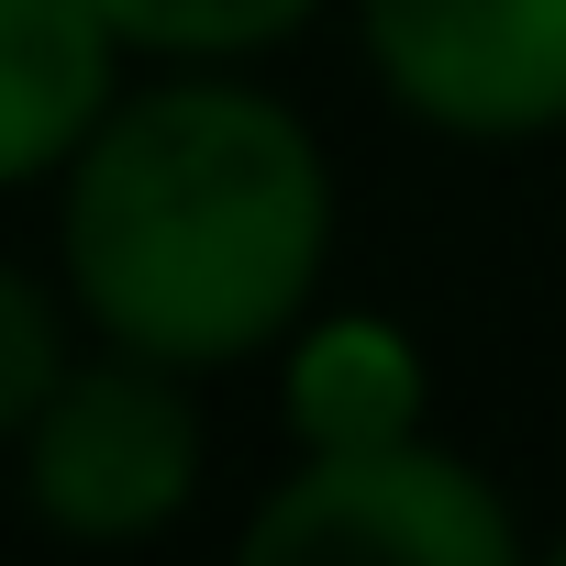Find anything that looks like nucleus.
Here are the masks:
<instances>
[{"label": "nucleus", "instance_id": "1", "mask_svg": "<svg viewBox=\"0 0 566 566\" xmlns=\"http://www.w3.org/2000/svg\"><path fill=\"white\" fill-rule=\"evenodd\" d=\"M67 301L101 345L156 367H233L301 334L334 255V167L290 101L244 78H167L67 156Z\"/></svg>", "mask_w": 566, "mask_h": 566}, {"label": "nucleus", "instance_id": "2", "mask_svg": "<svg viewBox=\"0 0 566 566\" xmlns=\"http://www.w3.org/2000/svg\"><path fill=\"white\" fill-rule=\"evenodd\" d=\"M189 367H156L112 345L101 367H67V389L23 433V511L78 533V544H145L200 500L211 433L200 400L178 389Z\"/></svg>", "mask_w": 566, "mask_h": 566}, {"label": "nucleus", "instance_id": "3", "mask_svg": "<svg viewBox=\"0 0 566 566\" xmlns=\"http://www.w3.org/2000/svg\"><path fill=\"white\" fill-rule=\"evenodd\" d=\"M244 555L255 566H312V555H367V566H511L522 555V522L511 500L400 433V444H356V455H301L244 522Z\"/></svg>", "mask_w": 566, "mask_h": 566}, {"label": "nucleus", "instance_id": "4", "mask_svg": "<svg viewBox=\"0 0 566 566\" xmlns=\"http://www.w3.org/2000/svg\"><path fill=\"white\" fill-rule=\"evenodd\" d=\"M378 90L455 145L566 134V0H356Z\"/></svg>", "mask_w": 566, "mask_h": 566}, {"label": "nucleus", "instance_id": "5", "mask_svg": "<svg viewBox=\"0 0 566 566\" xmlns=\"http://www.w3.org/2000/svg\"><path fill=\"white\" fill-rule=\"evenodd\" d=\"M123 34L101 23V0H0V189H23L90 145L112 112Z\"/></svg>", "mask_w": 566, "mask_h": 566}, {"label": "nucleus", "instance_id": "6", "mask_svg": "<svg viewBox=\"0 0 566 566\" xmlns=\"http://www.w3.org/2000/svg\"><path fill=\"white\" fill-rule=\"evenodd\" d=\"M277 411H290L301 455L400 444V433H422V356L378 312H334V323H312L290 345V389H277Z\"/></svg>", "mask_w": 566, "mask_h": 566}, {"label": "nucleus", "instance_id": "7", "mask_svg": "<svg viewBox=\"0 0 566 566\" xmlns=\"http://www.w3.org/2000/svg\"><path fill=\"white\" fill-rule=\"evenodd\" d=\"M323 0H101V23L134 56H178V67H222V56H266L277 34H301Z\"/></svg>", "mask_w": 566, "mask_h": 566}, {"label": "nucleus", "instance_id": "8", "mask_svg": "<svg viewBox=\"0 0 566 566\" xmlns=\"http://www.w3.org/2000/svg\"><path fill=\"white\" fill-rule=\"evenodd\" d=\"M56 389H67V312L45 301V277L0 266V444H23Z\"/></svg>", "mask_w": 566, "mask_h": 566}]
</instances>
